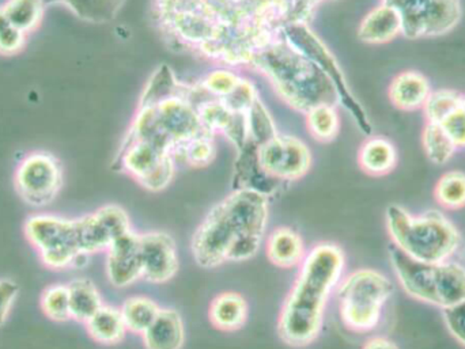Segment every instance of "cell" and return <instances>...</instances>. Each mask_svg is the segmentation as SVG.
Returning <instances> with one entry per match:
<instances>
[{"label": "cell", "instance_id": "cell-1", "mask_svg": "<svg viewBox=\"0 0 465 349\" xmlns=\"http://www.w3.org/2000/svg\"><path fill=\"white\" fill-rule=\"evenodd\" d=\"M267 222V196L254 190L234 189L210 209L193 233V258L203 268L249 260L262 247Z\"/></svg>", "mask_w": 465, "mask_h": 349}, {"label": "cell", "instance_id": "cell-2", "mask_svg": "<svg viewBox=\"0 0 465 349\" xmlns=\"http://www.w3.org/2000/svg\"><path fill=\"white\" fill-rule=\"evenodd\" d=\"M344 264L343 250L331 242L306 253L278 318V334L287 345L306 347L320 336L325 307L341 283Z\"/></svg>", "mask_w": 465, "mask_h": 349}, {"label": "cell", "instance_id": "cell-3", "mask_svg": "<svg viewBox=\"0 0 465 349\" xmlns=\"http://www.w3.org/2000/svg\"><path fill=\"white\" fill-rule=\"evenodd\" d=\"M252 63L267 73L279 94L300 111L339 102L331 79L286 40L278 38L268 44L254 54Z\"/></svg>", "mask_w": 465, "mask_h": 349}, {"label": "cell", "instance_id": "cell-4", "mask_svg": "<svg viewBox=\"0 0 465 349\" xmlns=\"http://www.w3.org/2000/svg\"><path fill=\"white\" fill-rule=\"evenodd\" d=\"M387 226L393 245L422 263H445L460 244L458 228L439 211L414 217L393 204L387 209Z\"/></svg>", "mask_w": 465, "mask_h": 349}, {"label": "cell", "instance_id": "cell-5", "mask_svg": "<svg viewBox=\"0 0 465 349\" xmlns=\"http://www.w3.org/2000/svg\"><path fill=\"white\" fill-rule=\"evenodd\" d=\"M392 293V282L374 269H358L344 277L336 291L344 325L358 334L373 331Z\"/></svg>", "mask_w": 465, "mask_h": 349}, {"label": "cell", "instance_id": "cell-6", "mask_svg": "<svg viewBox=\"0 0 465 349\" xmlns=\"http://www.w3.org/2000/svg\"><path fill=\"white\" fill-rule=\"evenodd\" d=\"M282 34L284 35V40L292 48L297 49L303 56L316 63L317 67L331 79L333 86L336 87V92H338L339 102L354 117L360 130L365 135H371V131H373L371 130V120H369L365 109L350 92L343 73H341L335 57L328 51L327 46H324V44L305 26L303 22H292V24H286Z\"/></svg>", "mask_w": 465, "mask_h": 349}, {"label": "cell", "instance_id": "cell-7", "mask_svg": "<svg viewBox=\"0 0 465 349\" xmlns=\"http://www.w3.org/2000/svg\"><path fill=\"white\" fill-rule=\"evenodd\" d=\"M399 11L409 40L441 37L463 18L461 0H381Z\"/></svg>", "mask_w": 465, "mask_h": 349}, {"label": "cell", "instance_id": "cell-8", "mask_svg": "<svg viewBox=\"0 0 465 349\" xmlns=\"http://www.w3.org/2000/svg\"><path fill=\"white\" fill-rule=\"evenodd\" d=\"M30 244L40 252L41 260L49 268L62 269L74 266L81 255L76 220L51 215L30 218L25 225Z\"/></svg>", "mask_w": 465, "mask_h": 349}, {"label": "cell", "instance_id": "cell-9", "mask_svg": "<svg viewBox=\"0 0 465 349\" xmlns=\"http://www.w3.org/2000/svg\"><path fill=\"white\" fill-rule=\"evenodd\" d=\"M257 160L262 170L276 181H295L308 173L312 157L300 139L276 133L257 147Z\"/></svg>", "mask_w": 465, "mask_h": 349}, {"label": "cell", "instance_id": "cell-10", "mask_svg": "<svg viewBox=\"0 0 465 349\" xmlns=\"http://www.w3.org/2000/svg\"><path fill=\"white\" fill-rule=\"evenodd\" d=\"M63 184L62 168L52 155L37 152L22 160L15 174L19 196L32 206L51 203Z\"/></svg>", "mask_w": 465, "mask_h": 349}, {"label": "cell", "instance_id": "cell-11", "mask_svg": "<svg viewBox=\"0 0 465 349\" xmlns=\"http://www.w3.org/2000/svg\"><path fill=\"white\" fill-rule=\"evenodd\" d=\"M79 249L86 255L108 250L123 234L133 230L127 212L119 206H105L94 214L76 219Z\"/></svg>", "mask_w": 465, "mask_h": 349}, {"label": "cell", "instance_id": "cell-12", "mask_svg": "<svg viewBox=\"0 0 465 349\" xmlns=\"http://www.w3.org/2000/svg\"><path fill=\"white\" fill-rule=\"evenodd\" d=\"M390 257L404 291L412 298L439 306L440 263L415 260L395 245H391Z\"/></svg>", "mask_w": 465, "mask_h": 349}, {"label": "cell", "instance_id": "cell-13", "mask_svg": "<svg viewBox=\"0 0 465 349\" xmlns=\"http://www.w3.org/2000/svg\"><path fill=\"white\" fill-rule=\"evenodd\" d=\"M141 258L143 279L163 285L179 272V253L173 237L165 231L141 234Z\"/></svg>", "mask_w": 465, "mask_h": 349}, {"label": "cell", "instance_id": "cell-14", "mask_svg": "<svg viewBox=\"0 0 465 349\" xmlns=\"http://www.w3.org/2000/svg\"><path fill=\"white\" fill-rule=\"evenodd\" d=\"M106 276L116 288L133 286L143 279L141 258V234L133 230L123 234L108 247Z\"/></svg>", "mask_w": 465, "mask_h": 349}, {"label": "cell", "instance_id": "cell-15", "mask_svg": "<svg viewBox=\"0 0 465 349\" xmlns=\"http://www.w3.org/2000/svg\"><path fill=\"white\" fill-rule=\"evenodd\" d=\"M403 35V24L399 11L393 5L381 2L371 8L358 27V37L366 44L391 43Z\"/></svg>", "mask_w": 465, "mask_h": 349}, {"label": "cell", "instance_id": "cell-16", "mask_svg": "<svg viewBox=\"0 0 465 349\" xmlns=\"http://www.w3.org/2000/svg\"><path fill=\"white\" fill-rule=\"evenodd\" d=\"M431 83L420 71L409 70L398 73L391 82L388 95L391 102L401 111H414L423 109L430 97Z\"/></svg>", "mask_w": 465, "mask_h": 349}, {"label": "cell", "instance_id": "cell-17", "mask_svg": "<svg viewBox=\"0 0 465 349\" xmlns=\"http://www.w3.org/2000/svg\"><path fill=\"white\" fill-rule=\"evenodd\" d=\"M142 337L146 349H182L185 342V326L182 315L171 307H161L154 323Z\"/></svg>", "mask_w": 465, "mask_h": 349}, {"label": "cell", "instance_id": "cell-18", "mask_svg": "<svg viewBox=\"0 0 465 349\" xmlns=\"http://www.w3.org/2000/svg\"><path fill=\"white\" fill-rule=\"evenodd\" d=\"M267 257L279 268H295L306 256L305 244L297 231L290 228H275L265 242Z\"/></svg>", "mask_w": 465, "mask_h": 349}, {"label": "cell", "instance_id": "cell-19", "mask_svg": "<svg viewBox=\"0 0 465 349\" xmlns=\"http://www.w3.org/2000/svg\"><path fill=\"white\" fill-rule=\"evenodd\" d=\"M209 317L220 331H238L245 325L248 318V304L241 294L232 291L220 294L210 305Z\"/></svg>", "mask_w": 465, "mask_h": 349}, {"label": "cell", "instance_id": "cell-20", "mask_svg": "<svg viewBox=\"0 0 465 349\" xmlns=\"http://www.w3.org/2000/svg\"><path fill=\"white\" fill-rule=\"evenodd\" d=\"M358 160L362 170L371 176H384L395 169L398 151L390 139L374 136L362 144Z\"/></svg>", "mask_w": 465, "mask_h": 349}, {"label": "cell", "instance_id": "cell-21", "mask_svg": "<svg viewBox=\"0 0 465 349\" xmlns=\"http://www.w3.org/2000/svg\"><path fill=\"white\" fill-rule=\"evenodd\" d=\"M86 328L93 340L108 345L122 342L128 332L120 309L105 305L87 321Z\"/></svg>", "mask_w": 465, "mask_h": 349}, {"label": "cell", "instance_id": "cell-22", "mask_svg": "<svg viewBox=\"0 0 465 349\" xmlns=\"http://www.w3.org/2000/svg\"><path fill=\"white\" fill-rule=\"evenodd\" d=\"M71 318L86 324L103 307L97 287L87 279H76L68 285Z\"/></svg>", "mask_w": 465, "mask_h": 349}, {"label": "cell", "instance_id": "cell-23", "mask_svg": "<svg viewBox=\"0 0 465 349\" xmlns=\"http://www.w3.org/2000/svg\"><path fill=\"white\" fill-rule=\"evenodd\" d=\"M160 310L161 307L158 306L157 302L153 301L149 296H142L125 299L124 304L120 307L127 331L141 336L154 323Z\"/></svg>", "mask_w": 465, "mask_h": 349}, {"label": "cell", "instance_id": "cell-24", "mask_svg": "<svg viewBox=\"0 0 465 349\" xmlns=\"http://www.w3.org/2000/svg\"><path fill=\"white\" fill-rule=\"evenodd\" d=\"M422 146L426 155L436 165H445L455 157L458 146L441 124L426 121L422 132Z\"/></svg>", "mask_w": 465, "mask_h": 349}, {"label": "cell", "instance_id": "cell-25", "mask_svg": "<svg viewBox=\"0 0 465 349\" xmlns=\"http://www.w3.org/2000/svg\"><path fill=\"white\" fill-rule=\"evenodd\" d=\"M464 94L450 89L433 90L423 106L426 121L442 124L463 102Z\"/></svg>", "mask_w": 465, "mask_h": 349}, {"label": "cell", "instance_id": "cell-26", "mask_svg": "<svg viewBox=\"0 0 465 349\" xmlns=\"http://www.w3.org/2000/svg\"><path fill=\"white\" fill-rule=\"evenodd\" d=\"M437 201L445 208L458 209L465 206V173L450 170L439 179L434 190Z\"/></svg>", "mask_w": 465, "mask_h": 349}, {"label": "cell", "instance_id": "cell-27", "mask_svg": "<svg viewBox=\"0 0 465 349\" xmlns=\"http://www.w3.org/2000/svg\"><path fill=\"white\" fill-rule=\"evenodd\" d=\"M308 130L317 141H330L338 135L339 117L333 105H319L308 111Z\"/></svg>", "mask_w": 465, "mask_h": 349}, {"label": "cell", "instance_id": "cell-28", "mask_svg": "<svg viewBox=\"0 0 465 349\" xmlns=\"http://www.w3.org/2000/svg\"><path fill=\"white\" fill-rule=\"evenodd\" d=\"M41 307L46 317L54 321H67L71 318L70 293L68 286H51L44 291Z\"/></svg>", "mask_w": 465, "mask_h": 349}, {"label": "cell", "instance_id": "cell-29", "mask_svg": "<svg viewBox=\"0 0 465 349\" xmlns=\"http://www.w3.org/2000/svg\"><path fill=\"white\" fill-rule=\"evenodd\" d=\"M40 0H13L3 10V14L16 29L25 32L35 26V22L40 18Z\"/></svg>", "mask_w": 465, "mask_h": 349}, {"label": "cell", "instance_id": "cell-30", "mask_svg": "<svg viewBox=\"0 0 465 349\" xmlns=\"http://www.w3.org/2000/svg\"><path fill=\"white\" fill-rule=\"evenodd\" d=\"M82 18L90 21H106L114 15L123 0H63Z\"/></svg>", "mask_w": 465, "mask_h": 349}, {"label": "cell", "instance_id": "cell-31", "mask_svg": "<svg viewBox=\"0 0 465 349\" xmlns=\"http://www.w3.org/2000/svg\"><path fill=\"white\" fill-rule=\"evenodd\" d=\"M444 318L450 334L465 347V299L444 309Z\"/></svg>", "mask_w": 465, "mask_h": 349}, {"label": "cell", "instance_id": "cell-32", "mask_svg": "<svg viewBox=\"0 0 465 349\" xmlns=\"http://www.w3.org/2000/svg\"><path fill=\"white\" fill-rule=\"evenodd\" d=\"M441 125L450 133L458 149H465V111L463 102Z\"/></svg>", "mask_w": 465, "mask_h": 349}, {"label": "cell", "instance_id": "cell-33", "mask_svg": "<svg viewBox=\"0 0 465 349\" xmlns=\"http://www.w3.org/2000/svg\"><path fill=\"white\" fill-rule=\"evenodd\" d=\"M22 33L24 32L16 29V27L5 18L3 11H0V51H16L22 44Z\"/></svg>", "mask_w": 465, "mask_h": 349}, {"label": "cell", "instance_id": "cell-34", "mask_svg": "<svg viewBox=\"0 0 465 349\" xmlns=\"http://www.w3.org/2000/svg\"><path fill=\"white\" fill-rule=\"evenodd\" d=\"M18 293V286L13 280H0V326L7 320L8 313Z\"/></svg>", "mask_w": 465, "mask_h": 349}, {"label": "cell", "instance_id": "cell-35", "mask_svg": "<svg viewBox=\"0 0 465 349\" xmlns=\"http://www.w3.org/2000/svg\"><path fill=\"white\" fill-rule=\"evenodd\" d=\"M163 10L165 11L166 16L172 15V14L183 13V11L191 10L195 7L201 0H163Z\"/></svg>", "mask_w": 465, "mask_h": 349}, {"label": "cell", "instance_id": "cell-36", "mask_svg": "<svg viewBox=\"0 0 465 349\" xmlns=\"http://www.w3.org/2000/svg\"><path fill=\"white\" fill-rule=\"evenodd\" d=\"M362 349H399L396 347L395 343L391 340L384 339V337H374L369 340Z\"/></svg>", "mask_w": 465, "mask_h": 349}, {"label": "cell", "instance_id": "cell-37", "mask_svg": "<svg viewBox=\"0 0 465 349\" xmlns=\"http://www.w3.org/2000/svg\"><path fill=\"white\" fill-rule=\"evenodd\" d=\"M463 109H464V111H465V97H464V101H463Z\"/></svg>", "mask_w": 465, "mask_h": 349}]
</instances>
